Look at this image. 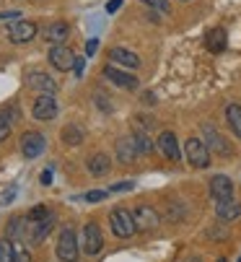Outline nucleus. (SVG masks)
I'll list each match as a JSON object with an SVG mask.
<instances>
[{
    "instance_id": "58836bf2",
    "label": "nucleus",
    "mask_w": 241,
    "mask_h": 262,
    "mask_svg": "<svg viewBox=\"0 0 241 262\" xmlns=\"http://www.w3.org/2000/svg\"><path fill=\"white\" fill-rule=\"evenodd\" d=\"M143 101H145V104H156V96L148 91V94H143Z\"/></svg>"
},
{
    "instance_id": "f8f14e48",
    "label": "nucleus",
    "mask_w": 241,
    "mask_h": 262,
    "mask_svg": "<svg viewBox=\"0 0 241 262\" xmlns=\"http://www.w3.org/2000/svg\"><path fill=\"white\" fill-rule=\"evenodd\" d=\"M104 76H106V78H109L114 86L125 89V91H133V89H138V78H135V76H130V73H125V70L114 68V65H106V68H104Z\"/></svg>"
},
{
    "instance_id": "1a4fd4ad",
    "label": "nucleus",
    "mask_w": 241,
    "mask_h": 262,
    "mask_svg": "<svg viewBox=\"0 0 241 262\" xmlns=\"http://www.w3.org/2000/svg\"><path fill=\"white\" fill-rule=\"evenodd\" d=\"M133 218H135V226H138L140 231H153V229H158V223H161L158 210L150 208V205H140V208H135Z\"/></svg>"
},
{
    "instance_id": "4c0bfd02",
    "label": "nucleus",
    "mask_w": 241,
    "mask_h": 262,
    "mask_svg": "<svg viewBox=\"0 0 241 262\" xmlns=\"http://www.w3.org/2000/svg\"><path fill=\"white\" fill-rule=\"evenodd\" d=\"M96 45H99V42H96V39H91V42H89V47H86V52H89V55H94V52H96Z\"/></svg>"
},
{
    "instance_id": "a19ab883",
    "label": "nucleus",
    "mask_w": 241,
    "mask_h": 262,
    "mask_svg": "<svg viewBox=\"0 0 241 262\" xmlns=\"http://www.w3.org/2000/svg\"><path fill=\"white\" fill-rule=\"evenodd\" d=\"M238 262H241V259H238Z\"/></svg>"
},
{
    "instance_id": "f03ea898",
    "label": "nucleus",
    "mask_w": 241,
    "mask_h": 262,
    "mask_svg": "<svg viewBox=\"0 0 241 262\" xmlns=\"http://www.w3.org/2000/svg\"><path fill=\"white\" fill-rule=\"evenodd\" d=\"M109 223H112L114 236H119V239H127V236H133V234L138 231L135 218H133V213H130L127 208H114V210L109 213Z\"/></svg>"
},
{
    "instance_id": "ea45409f",
    "label": "nucleus",
    "mask_w": 241,
    "mask_h": 262,
    "mask_svg": "<svg viewBox=\"0 0 241 262\" xmlns=\"http://www.w3.org/2000/svg\"><path fill=\"white\" fill-rule=\"evenodd\" d=\"M42 184H52V171H45L42 174Z\"/></svg>"
},
{
    "instance_id": "e433bc0d",
    "label": "nucleus",
    "mask_w": 241,
    "mask_h": 262,
    "mask_svg": "<svg viewBox=\"0 0 241 262\" xmlns=\"http://www.w3.org/2000/svg\"><path fill=\"white\" fill-rule=\"evenodd\" d=\"M16 16H21L18 11H6V13H0V21H6V18H16Z\"/></svg>"
},
{
    "instance_id": "9b49d317",
    "label": "nucleus",
    "mask_w": 241,
    "mask_h": 262,
    "mask_svg": "<svg viewBox=\"0 0 241 262\" xmlns=\"http://www.w3.org/2000/svg\"><path fill=\"white\" fill-rule=\"evenodd\" d=\"M203 135H205V145L213 148L218 156H231V154H233V151H231V145L223 140V135H221L213 125H203Z\"/></svg>"
},
{
    "instance_id": "393cba45",
    "label": "nucleus",
    "mask_w": 241,
    "mask_h": 262,
    "mask_svg": "<svg viewBox=\"0 0 241 262\" xmlns=\"http://www.w3.org/2000/svg\"><path fill=\"white\" fill-rule=\"evenodd\" d=\"M62 140H65L68 145H78L80 140H83V130L75 127V125H68V127L62 130Z\"/></svg>"
},
{
    "instance_id": "4be33fe9",
    "label": "nucleus",
    "mask_w": 241,
    "mask_h": 262,
    "mask_svg": "<svg viewBox=\"0 0 241 262\" xmlns=\"http://www.w3.org/2000/svg\"><path fill=\"white\" fill-rule=\"evenodd\" d=\"M226 120H228L233 135L241 140V106H238V104H228V106H226Z\"/></svg>"
},
{
    "instance_id": "7ed1b4c3",
    "label": "nucleus",
    "mask_w": 241,
    "mask_h": 262,
    "mask_svg": "<svg viewBox=\"0 0 241 262\" xmlns=\"http://www.w3.org/2000/svg\"><path fill=\"white\" fill-rule=\"evenodd\" d=\"M57 259L60 262H78V236L73 229H62L57 239Z\"/></svg>"
},
{
    "instance_id": "72a5a7b5",
    "label": "nucleus",
    "mask_w": 241,
    "mask_h": 262,
    "mask_svg": "<svg viewBox=\"0 0 241 262\" xmlns=\"http://www.w3.org/2000/svg\"><path fill=\"white\" fill-rule=\"evenodd\" d=\"M96 104H99V106H104V112H112V104L106 101V96H104V94H99V96H96Z\"/></svg>"
},
{
    "instance_id": "ddd939ff",
    "label": "nucleus",
    "mask_w": 241,
    "mask_h": 262,
    "mask_svg": "<svg viewBox=\"0 0 241 262\" xmlns=\"http://www.w3.org/2000/svg\"><path fill=\"white\" fill-rule=\"evenodd\" d=\"M158 151L164 154L169 161H179V159H182L179 140H177V135H174V133H169V130L158 135Z\"/></svg>"
},
{
    "instance_id": "473e14b6",
    "label": "nucleus",
    "mask_w": 241,
    "mask_h": 262,
    "mask_svg": "<svg viewBox=\"0 0 241 262\" xmlns=\"http://www.w3.org/2000/svg\"><path fill=\"white\" fill-rule=\"evenodd\" d=\"M133 187H135L133 182H122V184H114V187H112V192H122V190H133Z\"/></svg>"
},
{
    "instance_id": "0eeeda50",
    "label": "nucleus",
    "mask_w": 241,
    "mask_h": 262,
    "mask_svg": "<svg viewBox=\"0 0 241 262\" xmlns=\"http://www.w3.org/2000/svg\"><path fill=\"white\" fill-rule=\"evenodd\" d=\"M6 34H8V39L13 42V45H26V42H31L34 36H36V24H31V21H13L8 29H6Z\"/></svg>"
},
{
    "instance_id": "a211bd4d",
    "label": "nucleus",
    "mask_w": 241,
    "mask_h": 262,
    "mask_svg": "<svg viewBox=\"0 0 241 262\" xmlns=\"http://www.w3.org/2000/svg\"><path fill=\"white\" fill-rule=\"evenodd\" d=\"M68 34H70V26L65 21H55V24H50L45 29V39L52 42V45H62L68 39Z\"/></svg>"
},
{
    "instance_id": "20e7f679",
    "label": "nucleus",
    "mask_w": 241,
    "mask_h": 262,
    "mask_svg": "<svg viewBox=\"0 0 241 262\" xmlns=\"http://www.w3.org/2000/svg\"><path fill=\"white\" fill-rule=\"evenodd\" d=\"M26 86L31 91H36V94H55L57 91V81L50 76V73L36 70V68L26 70Z\"/></svg>"
},
{
    "instance_id": "c9c22d12",
    "label": "nucleus",
    "mask_w": 241,
    "mask_h": 262,
    "mask_svg": "<svg viewBox=\"0 0 241 262\" xmlns=\"http://www.w3.org/2000/svg\"><path fill=\"white\" fill-rule=\"evenodd\" d=\"M143 127H153V117H135Z\"/></svg>"
},
{
    "instance_id": "39448f33",
    "label": "nucleus",
    "mask_w": 241,
    "mask_h": 262,
    "mask_svg": "<svg viewBox=\"0 0 241 262\" xmlns=\"http://www.w3.org/2000/svg\"><path fill=\"white\" fill-rule=\"evenodd\" d=\"M31 115L39 122H52L57 117V101H55V96L52 94H39V99L31 106Z\"/></svg>"
},
{
    "instance_id": "2f4dec72",
    "label": "nucleus",
    "mask_w": 241,
    "mask_h": 262,
    "mask_svg": "<svg viewBox=\"0 0 241 262\" xmlns=\"http://www.w3.org/2000/svg\"><path fill=\"white\" fill-rule=\"evenodd\" d=\"M106 195H109L106 190H94V192H89V195H86V200H89V203H99V200H104Z\"/></svg>"
},
{
    "instance_id": "9d476101",
    "label": "nucleus",
    "mask_w": 241,
    "mask_h": 262,
    "mask_svg": "<svg viewBox=\"0 0 241 262\" xmlns=\"http://www.w3.org/2000/svg\"><path fill=\"white\" fill-rule=\"evenodd\" d=\"M73 60H75V55H73L70 47H65V45H52V50H50V62H52V68H57L60 73L73 70Z\"/></svg>"
},
{
    "instance_id": "aec40b11",
    "label": "nucleus",
    "mask_w": 241,
    "mask_h": 262,
    "mask_svg": "<svg viewBox=\"0 0 241 262\" xmlns=\"http://www.w3.org/2000/svg\"><path fill=\"white\" fill-rule=\"evenodd\" d=\"M109 169H112V161H109L106 154H94L89 159V171L94 177H104V174H109Z\"/></svg>"
},
{
    "instance_id": "7c9ffc66",
    "label": "nucleus",
    "mask_w": 241,
    "mask_h": 262,
    "mask_svg": "<svg viewBox=\"0 0 241 262\" xmlns=\"http://www.w3.org/2000/svg\"><path fill=\"white\" fill-rule=\"evenodd\" d=\"M16 192H18L16 187H11V190H6V192H3V198H0V205H11V203H13V198H16Z\"/></svg>"
},
{
    "instance_id": "2eb2a0df",
    "label": "nucleus",
    "mask_w": 241,
    "mask_h": 262,
    "mask_svg": "<svg viewBox=\"0 0 241 262\" xmlns=\"http://www.w3.org/2000/svg\"><path fill=\"white\" fill-rule=\"evenodd\" d=\"M109 60H112L114 65H122V68H138V65H140V57H138L135 52L125 50V47H112V50H109Z\"/></svg>"
},
{
    "instance_id": "a878e982",
    "label": "nucleus",
    "mask_w": 241,
    "mask_h": 262,
    "mask_svg": "<svg viewBox=\"0 0 241 262\" xmlns=\"http://www.w3.org/2000/svg\"><path fill=\"white\" fill-rule=\"evenodd\" d=\"M50 215V210L45 208V205H36V208H31L29 213H26V218L31 221V223H36V221H42V218H47Z\"/></svg>"
},
{
    "instance_id": "bb28decb",
    "label": "nucleus",
    "mask_w": 241,
    "mask_h": 262,
    "mask_svg": "<svg viewBox=\"0 0 241 262\" xmlns=\"http://www.w3.org/2000/svg\"><path fill=\"white\" fill-rule=\"evenodd\" d=\"M140 3H145L148 8H153L158 13H169V3H166V0H140Z\"/></svg>"
},
{
    "instance_id": "f704fd0d",
    "label": "nucleus",
    "mask_w": 241,
    "mask_h": 262,
    "mask_svg": "<svg viewBox=\"0 0 241 262\" xmlns=\"http://www.w3.org/2000/svg\"><path fill=\"white\" fill-rule=\"evenodd\" d=\"M119 6H122V0H109V6H106V11H109V13H114V11H117Z\"/></svg>"
},
{
    "instance_id": "dca6fc26",
    "label": "nucleus",
    "mask_w": 241,
    "mask_h": 262,
    "mask_svg": "<svg viewBox=\"0 0 241 262\" xmlns=\"http://www.w3.org/2000/svg\"><path fill=\"white\" fill-rule=\"evenodd\" d=\"M215 215L221 221H236L241 215V203H236L233 198H226V200H218L215 203Z\"/></svg>"
},
{
    "instance_id": "423d86ee",
    "label": "nucleus",
    "mask_w": 241,
    "mask_h": 262,
    "mask_svg": "<svg viewBox=\"0 0 241 262\" xmlns=\"http://www.w3.org/2000/svg\"><path fill=\"white\" fill-rule=\"evenodd\" d=\"M80 247H83L86 254H99L101 247H104V234L96 223H86L83 226V234H80Z\"/></svg>"
},
{
    "instance_id": "cd10ccee",
    "label": "nucleus",
    "mask_w": 241,
    "mask_h": 262,
    "mask_svg": "<svg viewBox=\"0 0 241 262\" xmlns=\"http://www.w3.org/2000/svg\"><path fill=\"white\" fill-rule=\"evenodd\" d=\"M8 135H11V122H8L3 115H0V143L8 140Z\"/></svg>"
},
{
    "instance_id": "412c9836",
    "label": "nucleus",
    "mask_w": 241,
    "mask_h": 262,
    "mask_svg": "<svg viewBox=\"0 0 241 262\" xmlns=\"http://www.w3.org/2000/svg\"><path fill=\"white\" fill-rule=\"evenodd\" d=\"M226 31L223 29H210L208 31V36H205V47L210 50V52H223L226 50Z\"/></svg>"
},
{
    "instance_id": "6e6552de",
    "label": "nucleus",
    "mask_w": 241,
    "mask_h": 262,
    "mask_svg": "<svg viewBox=\"0 0 241 262\" xmlns=\"http://www.w3.org/2000/svg\"><path fill=\"white\" fill-rule=\"evenodd\" d=\"M47 148V140L42 133H24L21 138V154L24 159H39Z\"/></svg>"
},
{
    "instance_id": "f3484780",
    "label": "nucleus",
    "mask_w": 241,
    "mask_h": 262,
    "mask_svg": "<svg viewBox=\"0 0 241 262\" xmlns=\"http://www.w3.org/2000/svg\"><path fill=\"white\" fill-rule=\"evenodd\" d=\"M11 242H24V236H29V218L26 215H16L8 221V229H6Z\"/></svg>"
},
{
    "instance_id": "4468645a",
    "label": "nucleus",
    "mask_w": 241,
    "mask_h": 262,
    "mask_svg": "<svg viewBox=\"0 0 241 262\" xmlns=\"http://www.w3.org/2000/svg\"><path fill=\"white\" fill-rule=\"evenodd\" d=\"M210 195L215 200H226V198H233V182L226 177V174H215L210 179Z\"/></svg>"
},
{
    "instance_id": "b1692460",
    "label": "nucleus",
    "mask_w": 241,
    "mask_h": 262,
    "mask_svg": "<svg viewBox=\"0 0 241 262\" xmlns=\"http://www.w3.org/2000/svg\"><path fill=\"white\" fill-rule=\"evenodd\" d=\"M133 143H135V148H138V154H153V143H150V138L145 135V133H135L133 135Z\"/></svg>"
},
{
    "instance_id": "6ab92c4d",
    "label": "nucleus",
    "mask_w": 241,
    "mask_h": 262,
    "mask_svg": "<svg viewBox=\"0 0 241 262\" xmlns=\"http://www.w3.org/2000/svg\"><path fill=\"white\" fill-rule=\"evenodd\" d=\"M117 159L122 164H133L138 159V148H135L133 138H119L117 140Z\"/></svg>"
},
{
    "instance_id": "c756f323",
    "label": "nucleus",
    "mask_w": 241,
    "mask_h": 262,
    "mask_svg": "<svg viewBox=\"0 0 241 262\" xmlns=\"http://www.w3.org/2000/svg\"><path fill=\"white\" fill-rule=\"evenodd\" d=\"M73 70H75V76L80 78V76H83V70H86V60L83 57H75L73 60Z\"/></svg>"
},
{
    "instance_id": "f257e3e1",
    "label": "nucleus",
    "mask_w": 241,
    "mask_h": 262,
    "mask_svg": "<svg viewBox=\"0 0 241 262\" xmlns=\"http://www.w3.org/2000/svg\"><path fill=\"white\" fill-rule=\"evenodd\" d=\"M184 156H187L189 166H194V169H208L210 166V148L205 145V140H200V138H187Z\"/></svg>"
},
{
    "instance_id": "5701e85b",
    "label": "nucleus",
    "mask_w": 241,
    "mask_h": 262,
    "mask_svg": "<svg viewBox=\"0 0 241 262\" xmlns=\"http://www.w3.org/2000/svg\"><path fill=\"white\" fill-rule=\"evenodd\" d=\"M11 262H31V254L24 247V242H13L11 244Z\"/></svg>"
},
{
    "instance_id": "c85d7f7f",
    "label": "nucleus",
    "mask_w": 241,
    "mask_h": 262,
    "mask_svg": "<svg viewBox=\"0 0 241 262\" xmlns=\"http://www.w3.org/2000/svg\"><path fill=\"white\" fill-rule=\"evenodd\" d=\"M0 262H11V244L0 239Z\"/></svg>"
}]
</instances>
